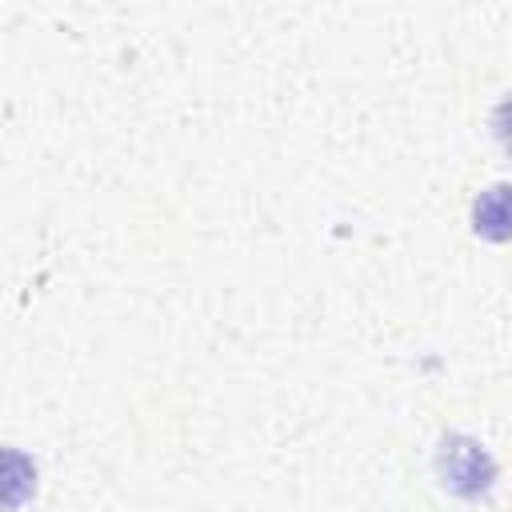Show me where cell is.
Segmentation results:
<instances>
[{"label":"cell","instance_id":"6da1fadb","mask_svg":"<svg viewBox=\"0 0 512 512\" xmlns=\"http://www.w3.org/2000/svg\"><path fill=\"white\" fill-rule=\"evenodd\" d=\"M472 232L488 244L512 240V184H488L472 200Z\"/></svg>","mask_w":512,"mask_h":512},{"label":"cell","instance_id":"7a4b0ae2","mask_svg":"<svg viewBox=\"0 0 512 512\" xmlns=\"http://www.w3.org/2000/svg\"><path fill=\"white\" fill-rule=\"evenodd\" d=\"M492 132H496L500 148H504V152L512 156V100L496 104V112H492Z\"/></svg>","mask_w":512,"mask_h":512}]
</instances>
